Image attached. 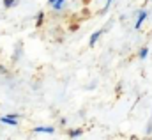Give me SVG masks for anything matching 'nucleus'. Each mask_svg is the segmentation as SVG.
<instances>
[{
  "mask_svg": "<svg viewBox=\"0 0 152 140\" xmlns=\"http://www.w3.org/2000/svg\"><path fill=\"white\" fill-rule=\"evenodd\" d=\"M20 119V115L18 113H7V115H2L0 117V122L2 124H9V126H18V121Z\"/></svg>",
  "mask_w": 152,
  "mask_h": 140,
  "instance_id": "1",
  "label": "nucleus"
},
{
  "mask_svg": "<svg viewBox=\"0 0 152 140\" xmlns=\"http://www.w3.org/2000/svg\"><path fill=\"white\" fill-rule=\"evenodd\" d=\"M147 16H149V11H147V9H142L140 14H138V20H136V23H134V29H136V30H140V27L143 25V21L147 20Z\"/></svg>",
  "mask_w": 152,
  "mask_h": 140,
  "instance_id": "2",
  "label": "nucleus"
},
{
  "mask_svg": "<svg viewBox=\"0 0 152 140\" xmlns=\"http://www.w3.org/2000/svg\"><path fill=\"white\" fill-rule=\"evenodd\" d=\"M34 133H48V135H51V133H55V128L53 126H37V128H34Z\"/></svg>",
  "mask_w": 152,
  "mask_h": 140,
  "instance_id": "3",
  "label": "nucleus"
},
{
  "mask_svg": "<svg viewBox=\"0 0 152 140\" xmlns=\"http://www.w3.org/2000/svg\"><path fill=\"white\" fill-rule=\"evenodd\" d=\"M103 32H104V29H99V30H96L94 34L90 35V39H88V46H94V44H96V41L103 35Z\"/></svg>",
  "mask_w": 152,
  "mask_h": 140,
  "instance_id": "4",
  "label": "nucleus"
},
{
  "mask_svg": "<svg viewBox=\"0 0 152 140\" xmlns=\"http://www.w3.org/2000/svg\"><path fill=\"white\" fill-rule=\"evenodd\" d=\"M64 5H66V0H55V2L51 4V9H53L55 13H58V11L64 9Z\"/></svg>",
  "mask_w": 152,
  "mask_h": 140,
  "instance_id": "5",
  "label": "nucleus"
},
{
  "mask_svg": "<svg viewBox=\"0 0 152 140\" xmlns=\"http://www.w3.org/2000/svg\"><path fill=\"white\" fill-rule=\"evenodd\" d=\"M67 137L69 139H80V137H83V130H67Z\"/></svg>",
  "mask_w": 152,
  "mask_h": 140,
  "instance_id": "6",
  "label": "nucleus"
},
{
  "mask_svg": "<svg viewBox=\"0 0 152 140\" xmlns=\"http://www.w3.org/2000/svg\"><path fill=\"white\" fill-rule=\"evenodd\" d=\"M147 55H149V48L147 46H143V48H140V52H138V57L143 60V59H147Z\"/></svg>",
  "mask_w": 152,
  "mask_h": 140,
  "instance_id": "7",
  "label": "nucleus"
},
{
  "mask_svg": "<svg viewBox=\"0 0 152 140\" xmlns=\"http://www.w3.org/2000/svg\"><path fill=\"white\" fill-rule=\"evenodd\" d=\"M18 2H20V0H4V7H5V9H11V7H14Z\"/></svg>",
  "mask_w": 152,
  "mask_h": 140,
  "instance_id": "8",
  "label": "nucleus"
},
{
  "mask_svg": "<svg viewBox=\"0 0 152 140\" xmlns=\"http://www.w3.org/2000/svg\"><path fill=\"white\" fill-rule=\"evenodd\" d=\"M36 20H37V21H36V25H37V27H41V25H42V21H44V13H42V11H41V13H37V18H36Z\"/></svg>",
  "mask_w": 152,
  "mask_h": 140,
  "instance_id": "9",
  "label": "nucleus"
},
{
  "mask_svg": "<svg viewBox=\"0 0 152 140\" xmlns=\"http://www.w3.org/2000/svg\"><path fill=\"white\" fill-rule=\"evenodd\" d=\"M112 4H113V0H106V4H104V7L101 9V14H104V13H106V11L110 9V5H112Z\"/></svg>",
  "mask_w": 152,
  "mask_h": 140,
  "instance_id": "10",
  "label": "nucleus"
},
{
  "mask_svg": "<svg viewBox=\"0 0 152 140\" xmlns=\"http://www.w3.org/2000/svg\"><path fill=\"white\" fill-rule=\"evenodd\" d=\"M53 2H55V0H48V4H50V5H51V4H53Z\"/></svg>",
  "mask_w": 152,
  "mask_h": 140,
  "instance_id": "11",
  "label": "nucleus"
},
{
  "mask_svg": "<svg viewBox=\"0 0 152 140\" xmlns=\"http://www.w3.org/2000/svg\"><path fill=\"white\" fill-rule=\"evenodd\" d=\"M85 2H88V0H85Z\"/></svg>",
  "mask_w": 152,
  "mask_h": 140,
  "instance_id": "12",
  "label": "nucleus"
}]
</instances>
